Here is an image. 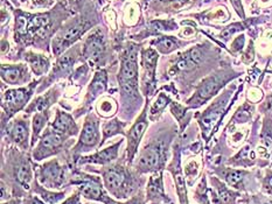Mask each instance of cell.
<instances>
[{"label": "cell", "mask_w": 272, "mask_h": 204, "mask_svg": "<svg viewBox=\"0 0 272 204\" xmlns=\"http://www.w3.org/2000/svg\"><path fill=\"white\" fill-rule=\"evenodd\" d=\"M117 148H118V145L112 146V147L106 149V151L98 153L97 155H95L94 157H90L93 159V161L96 162H106V161H110L112 159H115L117 155Z\"/></svg>", "instance_id": "obj_17"}, {"label": "cell", "mask_w": 272, "mask_h": 204, "mask_svg": "<svg viewBox=\"0 0 272 204\" xmlns=\"http://www.w3.org/2000/svg\"><path fill=\"white\" fill-rule=\"evenodd\" d=\"M97 139H98V133L96 123L87 122L81 134V144L86 146H93L97 143Z\"/></svg>", "instance_id": "obj_8"}, {"label": "cell", "mask_w": 272, "mask_h": 204, "mask_svg": "<svg viewBox=\"0 0 272 204\" xmlns=\"http://www.w3.org/2000/svg\"><path fill=\"white\" fill-rule=\"evenodd\" d=\"M27 60L32 64V68L36 74H43L48 69V60L44 56L29 55Z\"/></svg>", "instance_id": "obj_12"}, {"label": "cell", "mask_w": 272, "mask_h": 204, "mask_svg": "<svg viewBox=\"0 0 272 204\" xmlns=\"http://www.w3.org/2000/svg\"><path fill=\"white\" fill-rule=\"evenodd\" d=\"M86 29H87V24L85 21H79L77 24H75L74 26H72L70 28L66 29L64 34L58 36L57 39L54 41L53 43L54 53H55L56 55H60V54L64 52L65 48L75 42V41L83 34V32H85Z\"/></svg>", "instance_id": "obj_2"}, {"label": "cell", "mask_w": 272, "mask_h": 204, "mask_svg": "<svg viewBox=\"0 0 272 204\" xmlns=\"http://www.w3.org/2000/svg\"><path fill=\"white\" fill-rule=\"evenodd\" d=\"M243 46H244V36L241 35V36H238L235 41H234L233 49L234 51H240V49L243 48Z\"/></svg>", "instance_id": "obj_26"}, {"label": "cell", "mask_w": 272, "mask_h": 204, "mask_svg": "<svg viewBox=\"0 0 272 204\" xmlns=\"http://www.w3.org/2000/svg\"><path fill=\"white\" fill-rule=\"evenodd\" d=\"M82 194L87 197L99 199L102 196V190H100L99 186L96 185L94 182H86L81 186Z\"/></svg>", "instance_id": "obj_13"}, {"label": "cell", "mask_w": 272, "mask_h": 204, "mask_svg": "<svg viewBox=\"0 0 272 204\" xmlns=\"http://www.w3.org/2000/svg\"><path fill=\"white\" fill-rule=\"evenodd\" d=\"M137 76H138V65L136 52L130 51L124 58L122 73H120V80L124 90L130 95L137 94Z\"/></svg>", "instance_id": "obj_1"}, {"label": "cell", "mask_w": 272, "mask_h": 204, "mask_svg": "<svg viewBox=\"0 0 272 204\" xmlns=\"http://www.w3.org/2000/svg\"><path fill=\"white\" fill-rule=\"evenodd\" d=\"M156 44L158 49H160L162 53H170L177 48V42L174 40L170 39V37H161V39L157 41Z\"/></svg>", "instance_id": "obj_19"}, {"label": "cell", "mask_w": 272, "mask_h": 204, "mask_svg": "<svg viewBox=\"0 0 272 204\" xmlns=\"http://www.w3.org/2000/svg\"><path fill=\"white\" fill-rule=\"evenodd\" d=\"M70 124H72V120H70L69 117L65 114H60L53 124V128L56 131V133H64L68 130Z\"/></svg>", "instance_id": "obj_16"}, {"label": "cell", "mask_w": 272, "mask_h": 204, "mask_svg": "<svg viewBox=\"0 0 272 204\" xmlns=\"http://www.w3.org/2000/svg\"><path fill=\"white\" fill-rule=\"evenodd\" d=\"M104 52V37L103 34L98 32H95L88 37L86 48H85V56L90 60H97Z\"/></svg>", "instance_id": "obj_3"}, {"label": "cell", "mask_w": 272, "mask_h": 204, "mask_svg": "<svg viewBox=\"0 0 272 204\" xmlns=\"http://www.w3.org/2000/svg\"><path fill=\"white\" fill-rule=\"evenodd\" d=\"M106 82H107L106 72L97 73L93 82V84H91V87H90V95H93L91 96V98H94L95 96H97L100 91L106 87Z\"/></svg>", "instance_id": "obj_14"}, {"label": "cell", "mask_w": 272, "mask_h": 204, "mask_svg": "<svg viewBox=\"0 0 272 204\" xmlns=\"http://www.w3.org/2000/svg\"><path fill=\"white\" fill-rule=\"evenodd\" d=\"M73 62H74V60H72V57L65 56L64 58H61V60L58 61L57 69L61 70V72H66V70H68L70 66L73 65Z\"/></svg>", "instance_id": "obj_22"}, {"label": "cell", "mask_w": 272, "mask_h": 204, "mask_svg": "<svg viewBox=\"0 0 272 204\" xmlns=\"http://www.w3.org/2000/svg\"><path fill=\"white\" fill-rule=\"evenodd\" d=\"M161 154L157 147L148 148L140 157V168L143 169H156L160 162Z\"/></svg>", "instance_id": "obj_5"}, {"label": "cell", "mask_w": 272, "mask_h": 204, "mask_svg": "<svg viewBox=\"0 0 272 204\" xmlns=\"http://www.w3.org/2000/svg\"><path fill=\"white\" fill-rule=\"evenodd\" d=\"M266 186H267V188H269L271 191H272V176L267 178V181H266Z\"/></svg>", "instance_id": "obj_27"}, {"label": "cell", "mask_w": 272, "mask_h": 204, "mask_svg": "<svg viewBox=\"0 0 272 204\" xmlns=\"http://www.w3.org/2000/svg\"><path fill=\"white\" fill-rule=\"evenodd\" d=\"M12 137L16 143H23L27 137V130L23 124H15L13 130H12Z\"/></svg>", "instance_id": "obj_20"}, {"label": "cell", "mask_w": 272, "mask_h": 204, "mask_svg": "<svg viewBox=\"0 0 272 204\" xmlns=\"http://www.w3.org/2000/svg\"><path fill=\"white\" fill-rule=\"evenodd\" d=\"M220 82L216 80V78H209L206 82L203 83L201 87L199 89L198 96H196L195 99L196 102L201 104L204 101H207L208 98H211L213 95H214L220 87Z\"/></svg>", "instance_id": "obj_7"}, {"label": "cell", "mask_w": 272, "mask_h": 204, "mask_svg": "<svg viewBox=\"0 0 272 204\" xmlns=\"http://www.w3.org/2000/svg\"><path fill=\"white\" fill-rule=\"evenodd\" d=\"M62 143V135L60 133H49L45 137V138L41 140L40 147H39V152H44V151H52V149L56 148L58 145Z\"/></svg>", "instance_id": "obj_10"}, {"label": "cell", "mask_w": 272, "mask_h": 204, "mask_svg": "<svg viewBox=\"0 0 272 204\" xmlns=\"http://www.w3.org/2000/svg\"><path fill=\"white\" fill-rule=\"evenodd\" d=\"M238 29H241V25H233V26L225 28L224 31L221 33V36H222L223 39L227 40L234 34V33H235L236 31H238Z\"/></svg>", "instance_id": "obj_25"}, {"label": "cell", "mask_w": 272, "mask_h": 204, "mask_svg": "<svg viewBox=\"0 0 272 204\" xmlns=\"http://www.w3.org/2000/svg\"><path fill=\"white\" fill-rule=\"evenodd\" d=\"M45 117L41 115H37L34 118V138L37 135V133L40 132L41 128H43L44 124H45Z\"/></svg>", "instance_id": "obj_23"}, {"label": "cell", "mask_w": 272, "mask_h": 204, "mask_svg": "<svg viewBox=\"0 0 272 204\" xmlns=\"http://www.w3.org/2000/svg\"><path fill=\"white\" fill-rule=\"evenodd\" d=\"M167 102H169V98L165 97L164 95H161L160 97L158 98V101L156 102V104H154V105L152 106V110H151V112H152V114H157V112L164 109V107L166 106Z\"/></svg>", "instance_id": "obj_21"}, {"label": "cell", "mask_w": 272, "mask_h": 204, "mask_svg": "<svg viewBox=\"0 0 272 204\" xmlns=\"http://www.w3.org/2000/svg\"><path fill=\"white\" fill-rule=\"evenodd\" d=\"M16 177H18L19 182L22 183L23 186H25V188L28 189L29 188V181L32 178V174H31V169H29L28 166H22L18 169V173H16Z\"/></svg>", "instance_id": "obj_18"}, {"label": "cell", "mask_w": 272, "mask_h": 204, "mask_svg": "<svg viewBox=\"0 0 272 204\" xmlns=\"http://www.w3.org/2000/svg\"><path fill=\"white\" fill-rule=\"evenodd\" d=\"M201 60H202V53L199 48H194L186 53L183 57L180 58V61L177 63V69L179 70H191L195 65H198Z\"/></svg>", "instance_id": "obj_4"}, {"label": "cell", "mask_w": 272, "mask_h": 204, "mask_svg": "<svg viewBox=\"0 0 272 204\" xmlns=\"http://www.w3.org/2000/svg\"><path fill=\"white\" fill-rule=\"evenodd\" d=\"M29 94L27 90H8L5 94V101L10 106H20L27 101Z\"/></svg>", "instance_id": "obj_9"}, {"label": "cell", "mask_w": 272, "mask_h": 204, "mask_svg": "<svg viewBox=\"0 0 272 204\" xmlns=\"http://www.w3.org/2000/svg\"><path fill=\"white\" fill-rule=\"evenodd\" d=\"M3 78L8 83H15L22 77V70L14 66H3L2 68Z\"/></svg>", "instance_id": "obj_15"}, {"label": "cell", "mask_w": 272, "mask_h": 204, "mask_svg": "<svg viewBox=\"0 0 272 204\" xmlns=\"http://www.w3.org/2000/svg\"><path fill=\"white\" fill-rule=\"evenodd\" d=\"M148 127V123H146L145 119H140L139 122H137L135 126L132 127V130L129 133V151H130V155H132L135 153L137 145L139 143V140L143 135L144 131Z\"/></svg>", "instance_id": "obj_6"}, {"label": "cell", "mask_w": 272, "mask_h": 204, "mask_svg": "<svg viewBox=\"0 0 272 204\" xmlns=\"http://www.w3.org/2000/svg\"><path fill=\"white\" fill-rule=\"evenodd\" d=\"M242 174L241 172H232L228 176H227V180L232 186H236L238 182L242 180Z\"/></svg>", "instance_id": "obj_24"}, {"label": "cell", "mask_w": 272, "mask_h": 204, "mask_svg": "<svg viewBox=\"0 0 272 204\" xmlns=\"http://www.w3.org/2000/svg\"><path fill=\"white\" fill-rule=\"evenodd\" d=\"M106 185L109 189H117L123 185L124 182V175L116 170H109L104 176Z\"/></svg>", "instance_id": "obj_11"}]
</instances>
